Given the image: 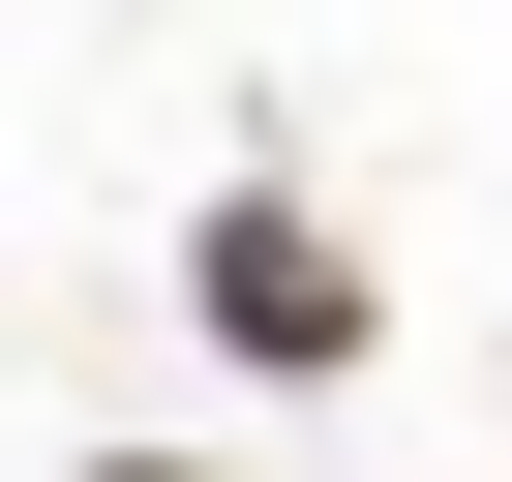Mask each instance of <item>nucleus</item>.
<instances>
[{"instance_id": "obj_2", "label": "nucleus", "mask_w": 512, "mask_h": 482, "mask_svg": "<svg viewBox=\"0 0 512 482\" xmlns=\"http://www.w3.org/2000/svg\"><path fill=\"white\" fill-rule=\"evenodd\" d=\"M91 482H211V452H91Z\"/></svg>"}, {"instance_id": "obj_1", "label": "nucleus", "mask_w": 512, "mask_h": 482, "mask_svg": "<svg viewBox=\"0 0 512 482\" xmlns=\"http://www.w3.org/2000/svg\"><path fill=\"white\" fill-rule=\"evenodd\" d=\"M181 272H211V332H241V362H272V392H332V362H362V241H332L302 181H241V211L181 241Z\"/></svg>"}]
</instances>
